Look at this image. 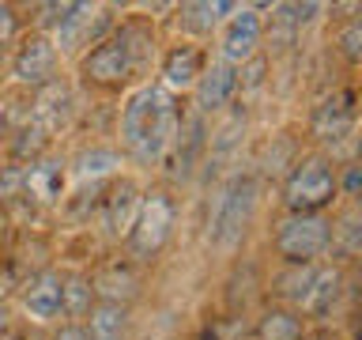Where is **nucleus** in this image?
I'll list each match as a JSON object with an SVG mask.
<instances>
[{
  "label": "nucleus",
  "mask_w": 362,
  "mask_h": 340,
  "mask_svg": "<svg viewBox=\"0 0 362 340\" xmlns=\"http://www.w3.org/2000/svg\"><path fill=\"white\" fill-rule=\"evenodd\" d=\"M238 4H226V0H192V4H181V30L189 34H211L223 27V19L230 16Z\"/></svg>",
  "instance_id": "nucleus-18"
},
{
  "label": "nucleus",
  "mask_w": 362,
  "mask_h": 340,
  "mask_svg": "<svg viewBox=\"0 0 362 340\" xmlns=\"http://www.w3.org/2000/svg\"><path fill=\"white\" fill-rule=\"evenodd\" d=\"M53 11H57V23H53L49 42H53L57 53H72L79 45H87L90 34H95L90 27L102 19L98 4H57Z\"/></svg>",
  "instance_id": "nucleus-9"
},
{
  "label": "nucleus",
  "mask_w": 362,
  "mask_h": 340,
  "mask_svg": "<svg viewBox=\"0 0 362 340\" xmlns=\"http://www.w3.org/2000/svg\"><path fill=\"white\" fill-rule=\"evenodd\" d=\"M140 189H136L132 178H117L113 189L106 193V227L110 234H129L132 231V220L140 212Z\"/></svg>",
  "instance_id": "nucleus-16"
},
{
  "label": "nucleus",
  "mask_w": 362,
  "mask_h": 340,
  "mask_svg": "<svg viewBox=\"0 0 362 340\" xmlns=\"http://www.w3.org/2000/svg\"><path fill=\"white\" fill-rule=\"evenodd\" d=\"M83 322L87 340H129V306L117 299H98Z\"/></svg>",
  "instance_id": "nucleus-15"
},
{
  "label": "nucleus",
  "mask_w": 362,
  "mask_h": 340,
  "mask_svg": "<svg viewBox=\"0 0 362 340\" xmlns=\"http://www.w3.org/2000/svg\"><path fill=\"white\" fill-rule=\"evenodd\" d=\"M4 333H8V310L0 306V340H4Z\"/></svg>",
  "instance_id": "nucleus-25"
},
{
  "label": "nucleus",
  "mask_w": 362,
  "mask_h": 340,
  "mask_svg": "<svg viewBox=\"0 0 362 340\" xmlns=\"http://www.w3.org/2000/svg\"><path fill=\"white\" fill-rule=\"evenodd\" d=\"M170 234H174V200L158 189L144 193L140 212H136V220H132V231L124 234L132 257H155L158 249L170 242Z\"/></svg>",
  "instance_id": "nucleus-6"
},
{
  "label": "nucleus",
  "mask_w": 362,
  "mask_h": 340,
  "mask_svg": "<svg viewBox=\"0 0 362 340\" xmlns=\"http://www.w3.org/2000/svg\"><path fill=\"white\" fill-rule=\"evenodd\" d=\"M19 34V16L11 4H0V45H8Z\"/></svg>",
  "instance_id": "nucleus-23"
},
{
  "label": "nucleus",
  "mask_w": 362,
  "mask_h": 340,
  "mask_svg": "<svg viewBox=\"0 0 362 340\" xmlns=\"http://www.w3.org/2000/svg\"><path fill=\"white\" fill-rule=\"evenodd\" d=\"M310 132L325 144H339L355 132V95L351 91H336L328 95L310 118Z\"/></svg>",
  "instance_id": "nucleus-11"
},
{
  "label": "nucleus",
  "mask_w": 362,
  "mask_h": 340,
  "mask_svg": "<svg viewBox=\"0 0 362 340\" xmlns=\"http://www.w3.org/2000/svg\"><path fill=\"white\" fill-rule=\"evenodd\" d=\"M57 64H61V53L53 50L49 34H30L11 57V79L30 87H49L57 76Z\"/></svg>",
  "instance_id": "nucleus-8"
},
{
  "label": "nucleus",
  "mask_w": 362,
  "mask_h": 340,
  "mask_svg": "<svg viewBox=\"0 0 362 340\" xmlns=\"http://www.w3.org/2000/svg\"><path fill=\"white\" fill-rule=\"evenodd\" d=\"M283 265H317L332 249V220L328 215H287L272 238Z\"/></svg>",
  "instance_id": "nucleus-4"
},
{
  "label": "nucleus",
  "mask_w": 362,
  "mask_h": 340,
  "mask_svg": "<svg viewBox=\"0 0 362 340\" xmlns=\"http://www.w3.org/2000/svg\"><path fill=\"white\" fill-rule=\"evenodd\" d=\"M132 68H136V45H132L129 30H117V34H110V38L95 42L83 53V61H79V72H83L87 84L106 87V91L121 87L124 79L132 76Z\"/></svg>",
  "instance_id": "nucleus-5"
},
{
  "label": "nucleus",
  "mask_w": 362,
  "mask_h": 340,
  "mask_svg": "<svg viewBox=\"0 0 362 340\" xmlns=\"http://www.w3.org/2000/svg\"><path fill=\"white\" fill-rule=\"evenodd\" d=\"M302 340H325V336H302Z\"/></svg>",
  "instance_id": "nucleus-26"
},
{
  "label": "nucleus",
  "mask_w": 362,
  "mask_h": 340,
  "mask_svg": "<svg viewBox=\"0 0 362 340\" xmlns=\"http://www.w3.org/2000/svg\"><path fill=\"white\" fill-rule=\"evenodd\" d=\"M253 336L257 340H302L305 322H302V314L287 310V306H268V310L257 317Z\"/></svg>",
  "instance_id": "nucleus-19"
},
{
  "label": "nucleus",
  "mask_w": 362,
  "mask_h": 340,
  "mask_svg": "<svg viewBox=\"0 0 362 340\" xmlns=\"http://www.w3.org/2000/svg\"><path fill=\"white\" fill-rule=\"evenodd\" d=\"M339 53H344L351 64L362 57V23H358V19H351L347 27L339 30Z\"/></svg>",
  "instance_id": "nucleus-22"
},
{
  "label": "nucleus",
  "mask_w": 362,
  "mask_h": 340,
  "mask_svg": "<svg viewBox=\"0 0 362 340\" xmlns=\"http://www.w3.org/2000/svg\"><path fill=\"white\" fill-rule=\"evenodd\" d=\"M90 306H95V283H90L87 276H79V272L61 276V314L72 317V322L79 325L90 314Z\"/></svg>",
  "instance_id": "nucleus-20"
},
{
  "label": "nucleus",
  "mask_w": 362,
  "mask_h": 340,
  "mask_svg": "<svg viewBox=\"0 0 362 340\" xmlns=\"http://www.w3.org/2000/svg\"><path fill=\"white\" fill-rule=\"evenodd\" d=\"M257 174H234L230 181H223V189L215 193L211 200V220H208V238L211 246L219 249H230L238 238L249 231L253 223V212H257Z\"/></svg>",
  "instance_id": "nucleus-3"
},
{
  "label": "nucleus",
  "mask_w": 362,
  "mask_h": 340,
  "mask_svg": "<svg viewBox=\"0 0 362 340\" xmlns=\"http://www.w3.org/2000/svg\"><path fill=\"white\" fill-rule=\"evenodd\" d=\"M339 197V174L328 155H302L283 178V204L291 215H325Z\"/></svg>",
  "instance_id": "nucleus-2"
},
{
  "label": "nucleus",
  "mask_w": 362,
  "mask_h": 340,
  "mask_svg": "<svg viewBox=\"0 0 362 340\" xmlns=\"http://www.w3.org/2000/svg\"><path fill=\"white\" fill-rule=\"evenodd\" d=\"M339 291H344V272L336 265H313V276H310V288L302 295V314L310 317H325L332 314V306L339 299Z\"/></svg>",
  "instance_id": "nucleus-14"
},
{
  "label": "nucleus",
  "mask_w": 362,
  "mask_h": 340,
  "mask_svg": "<svg viewBox=\"0 0 362 340\" xmlns=\"http://www.w3.org/2000/svg\"><path fill=\"white\" fill-rule=\"evenodd\" d=\"M264 45V19L257 8L238 4L219 27V61L242 68L257 57V50Z\"/></svg>",
  "instance_id": "nucleus-7"
},
{
  "label": "nucleus",
  "mask_w": 362,
  "mask_h": 340,
  "mask_svg": "<svg viewBox=\"0 0 362 340\" xmlns=\"http://www.w3.org/2000/svg\"><path fill=\"white\" fill-rule=\"evenodd\" d=\"M208 68V53L200 50L197 42H177L163 53V64H158V76H163V91H192L197 87L200 72Z\"/></svg>",
  "instance_id": "nucleus-10"
},
{
  "label": "nucleus",
  "mask_w": 362,
  "mask_h": 340,
  "mask_svg": "<svg viewBox=\"0 0 362 340\" xmlns=\"http://www.w3.org/2000/svg\"><path fill=\"white\" fill-rule=\"evenodd\" d=\"M121 170V152H113V147H90V152H83L76 159V178H106V174H117Z\"/></svg>",
  "instance_id": "nucleus-21"
},
{
  "label": "nucleus",
  "mask_w": 362,
  "mask_h": 340,
  "mask_svg": "<svg viewBox=\"0 0 362 340\" xmlns=\"http://www.w3.org/2000/svg\"><path fill=\"white\" fill-rule=\"evenodd\" d=\"M64 181H68V170L61 159H38V163H30V170H23V189L30 197H38L42 204L61 200Z\"/></svg>",
  "instance_id": "nucleus-17"
},
{
  "label": "nucleus",
  "mask_w": 362,
  "mask_h": 340,
  "mask_svg": "<svg viewBox=\"0 0 362 340\" xmlns=\"http://www.w3.org/2000/svg\"><path fill=\"white\" fill-rule=\"evenodd\" d=\"M53 340H87V329L76 325V322H64V325L53 333Z\"/></svg>",
  "instance_id": "nucleus-24"
},
{
  "label": "nucleus",
  "mask_w": 362,
  "mask_h": 340,
  "mask_svg": "<svg viewBox=\"0 0 362 340\" xmlns=\"http://www.w3.org/2000/svg\"><path fill=\"white\" fill-rule=\"evenodd\" d=\"M238 87H242V68H234L226 61H208V68H204L200 79H197V87H192L197 110L200 113H219L226 102L234 98Z\"/></svg>",
  "instance_id": "nucleus-12"
},
{
  "label": "nucleus",
  "mask_w": 362,
  "mask_h": 340,
  "mask_svg": "<svg viewBox=\"0 0 362 340\" xmlns=\"http://www.w3.org/2000/svg\"><path fill=\"white\" fill-rule=\"evenodd\" d=\"M23 314L34 322H53L61 314V272L45 268L23 288Z\"/></svg>",
  "instance_id": "nucleus-13"
},
{
  "label": "nucleus",
  "mask_w": 362,
  "mask_h": 340,
  "mask_svg": "<svg viewBox=\"0 0 362 340\" xmlns=\"http://www.w3.org/2000/svg\"><path fill=\"white\" fill-rule=\"evenodd\" d=\"M121 144L129 147V155H136L140 163H155L163 159L181 136V118L174 106V95H166L163 87L144 84L140 91H132L121 106Z\"/></svg>",
  "instance_id": "nucleus-1"
}]
</instances>
